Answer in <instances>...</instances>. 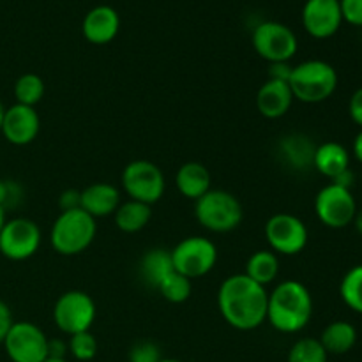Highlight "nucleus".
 <instances>
[{"label":"nucleus","instance_id":"ddd939ff","mask_svg":"<svg viewBox=\"0 0 362 362\" xmlns=\"http://www.w3.org/2000/svg\"><path fill=\"white\" fill-rule=\"evenodd\" d=\"M41 246V230L32 219H6L0 230V253L13 262L34 257Z\"/></svg>","mask_w":362,"mask_h":362},{"label":"nucleus","instance_id":"9b49d317","mask_svg":"<svg viewBox=\"0 0 362 362\" xmlns=\"http://www.w3.org/2000/svg\"><path fill=\"white\" fill-rule=\"evenodd\" d=\"M308 226L297 216L278 212L265 223V239L276 255L293 257L308 246Z\"/></svg>","mask_w":362,"mask_h":362},{"label":"nucleus","instance_id":"7c9ffc66","mask_svg":"<svg viewBox=\"0 0 362 362\" xmlns=\"http://www.w3.org/2000/svg\"><path fill=\"white\" fill-rule=\"evenodd\" d=\"M23 200V189L16 180L0 179V209L7 212L9 209H14Z\"/></svg>","mask_w":362,"mask_h":362},{"label":"nucleus","instance_id":"f257e3e1","mask_svg":"<svg viewBox=\"0 0 362 362\" xmlns=\"http://www.w3.org/2000/svg\"><path fill=\"white\" fill-rule=\"evenodd\" d=\"M269 292L246 274H233L221 283L218 308L230 327L253 331L267 320Z\"/></svg>","mask_w":362,"mask_h":362},{"label":"nucleus","instance_id":"c756f323","mask_svg":"<svg viewBox=\"0 0 362 362\" xmlns=\"http://www.w3.org/2000/svg\"><path fill=\"white\" fill-rule=\"evenodd\" d=\"M67 349H69V354L76 361L88 362L94 359L95 354H98V341H95L94 334L90 331L78 332V334L69 336Z\"/></svg>","mask_w":362,"mask_h":362},{"label":"nucleus","instance_id":"412c9836","mask_svg":"<svg viewBox=\"0 0 362 362\" xmlns=\"http://www.w3.org/2000/svg\"><path fill=\"white\" fill-rule=\"evenodd\" d=\"M313 168L327 179H336L350 168V154L338 141H325L315 151Z\"/></svg>","mask_w":362,"mask_h":362},{"label":"nucleus","instance_id":"a878e982","mask_svg":"<svg viewBox=\"0 0 362 362\" xmlns=\"http://www.w3.org/2000/svg\"><path fill=\"white\" fill-rule=\"evenodd\" d=\"M42 95H45V81L39 74L25 73L14 83V98L18 105L34 108L37 103H41Z\"/></svg>","mask_w":362,"mask_h":362},{"label":"nucleus","instance_id":"4be33fe9","mask_svg":"<svg viewBox=\"0 0 362 362\" xmlns=\"http://www.w3.org/2000/svg\"><path fill=\"white\" fill-rule=\"evenodd\" d=\"M320 343L329 356L349 354L357 343V329L345 320L331 322L322 332Z\"/></svg>","mask_w":362,"mask_h":362},{"label":"nucleus","instance_id":"f704fd0d","mask_svg":"<svg viewBox=\"0 0 362 362\" xmlns=\"http://www.w3.org/2000/svg\"><path fill=\"white\" fill-rule=\"evenodd\" d=\"M292 69H293V66H290V62L269 64V78H267V80L285 81V83H288L290 74H292Z\"/></svg>","mask_w":362,"mask_h":362},{"label":"nucleus","instance_id":"9d476101","mask_svg":"<svg viewBox=\"0 0 362 362\" xmlns=\"http://www.w3.org/2000/svg\"><path fill=\"white\" fill-rule=\"evenodd\" d=\"M357 212V202L352 191L327 184L315 198V214L322 225L332 230H341L352 225Z\"/></svg>","mask_w":362,"mask_h":362},{"label":"nucleus","instance_id":"2f4dec72","mask_svg":"<svg viewBox=\"0 0 362 362\" xmlns=\"http://www.w3.org/2000/svg\"><path fill=\"white\" fill-rule=\"evenodd\" d=\"M161 359V349L152 341L134 343L129 350V362H159Z\"/></svg>","mask_w":362,"mask_h":362},{"label":"nucleus","instance_id":"e433bc0d","mask_svg":"<svg viewBox=\"0 0 362 362\" xmlns=\"http://www.w3.org/2000/svg\"><path fill=\"white\" fill-rule=\"evenodd\" d=\"M13 324L14 320H13V313H11L9 306L0 299V343H4V339H6L7 332H9V329L13 327Z\"/></svg>","mask_w":362,"mask_h":362},{"label":"nucleus","instance_id":"c9c22d12","mask_svg":"<svg viewBox=\"0 0 362 362\" xmlns=\"http://www.w3.org/2000/svg\"><path fill=\"white\" fill-rule=\"evenodd\" d=\"M349 113H350V119H352L354 122H356L362 129V87L357 88V90L352 94V98H350Z\"/></svg>","mask_w":362,"mask_h":362},{"label":"nucleus","instance_id":"b1692460","mask_svg":"<svg viewBox=\"0 0 362 362\" xmlns=\"http://www.w3.org/2000/svg\"><path fill=\"white\" fill-rule=\"evenodd\" d=\"M244 274L262 286L271 285V283L276 281V278H278L279 274L278 255L271 250L255 251V253L247 258Z\"/></svg>","mask_w":362,"mask_h":362},{"label":"nucleus","instance_id":"4c0bfd02","mask_svg":"<svg viewBox=\"0 0 362 362\" xmlns=\"http://www.w3.org/2000/svg\"><path fill=\"white\" fill-rule=\"evenodd\" d=\"M67 352H69V349H67V341H64V339H49L48 338V357H55V359H66Z\"/></svg>","mask_w":362,"mask_h":362},{"label":"nucleus","instance_id":"c03bdc74","mask_svg":"<svg viewBox=\"0 0 362 362\" xmlns=\"http://www.w3.org/2000/svg\"><path fill=\"white\" fill-rule=\"evenodd\" d=\"M42 362H67L66 359H55V357H46Z\"/></svg>","mask_w":362,"mask_h":362},{"label":"nucleus","instance_id":"79ce46f5","mask_svg":"<svg viewBox=\"0 0 362 362\" xmlns=\"http://www.w3.org/2000/svg\"><path fill=\"white\" fill-rule=\"evenodd\" d=\"M4 113H6V106L2 105V101H0V127H2V120H4Z\"/></svg>","mask_w":362,"mask_h":362},{"label":"nucleus","instance_id":"f3484780","mask_svg":"<svg viewBox=\"0 0 362 362\" xmlns=\"http://www.w3.org/2000/svg\"><path fill=\"white\" fill-rule=\"evenodd\" d=\"M120 204V191L113 184L94 182L81 191L80 207L94 219L115 214Z\"/></svg>","mask_w":362,"mask_h":362},{"label":"nucleus","instance_id":"f03ea898","mask_svg":"<svg viewBox=\"0 0 362 362\" xmlns=\"http://www.w3.org/2000/svg\"><path fill=\"white\" fill-rule=\"evenodd\" d=\"M313 317V297L297 279L281 281L267 300V322L283 334L300 332Z\"/></svg>","mask_w":362,"mask_h":362},{"label":"nucleus","instance_id":"a19ab883","mask_svg":"<svg viewBox=\"0 0 362 362\" xmlns=\"http://www.w3.org/2000/svg\"><path fill=\"white\" fill-rule=\"evenodd\" d=\"M354 226H356L357 233L362 237V209H357L356 218H354Z\"/></svg>","mask_w":362,"mask_h":362},{"label":"nucleus","instance_id":"39448f33","mask_svg":"<svg viewBox=\"0 0 362 362\" xmlns=\"http://www.w3.org/2000/svg\"><path fill=\"white\" fill-rule=\"evenodd\" d=\"M194 216L205 230L228 233L243 221V205L235 194L223 189H211L194 202Z\"/></svg>","mask_w":362,"mask_h":362},{"label":"nucleus","instance_id":"2eb2a0df","mask_svg":"<svg viewBox=\"0 0 362 362\" xmlns=\"http://www.w3.org/2000/svg\"><path fill=\"white\" fill-rule=\"evenodd\" d=\"M39 129H41V119L35 108L18 105V103L6 108L0 133L9 144L18 145V147L32 144L37 138Z\"/></svg>","mask_w":362,"mask_h":362},{"label":"nucleus","instance_id":"58836bf2","mask_svg":"<svg viewBox=\"0 0 362 362\" xmlns=\"http://www.w3.org/2000/svg\"><path fill=\"white\" fill-rule=\"evenodd\" d=\"M354 179H356V177H354V172L349 168V170H345V172H343V173H339V175L336 177V179H332L331 184H336V186L345 187V189L352 191Z\"/></svg>","mask_w":362,"mask_h":362},{"label":"nucleus","instance_id":"6ab92c4d","mask_svg":"<svg viewBox=\"0 0 362 362\" xmlns=\"http://www.w3.org/2000/svg\"><path fill=\"white\" fill-rule=\"evenodd\" d=\"M279 158L290 166V168L297 170V172H304V170L313 168V158H315V144L311 138L306 134L292 133L286 134L279 140Z\"/></svg>","mask_w":362,"mask_h":362},{"label":"nucleus","instance_id":"72a5a7b5","mask_svg":"<svg viewBox=\"0 0 362 362\" xmlns=\"http://www.w3.org/2000/svg\"><path fill=\"white\" fill-rule=\"evenodd\" d=\"M81 191L78 189H66L60 193L59 197V207L60 212L74 211V209H81Z\"/></svg>","mask_w":362,"mask_h":362},{"label":"nucleus","instance_id":"20e7f679","mask_svg":"<svg viewBox=\"0 0 362 362\" xmlns=\"http://www.w3.org/2000/svg\"><path fill=\"white\" fill-rule=\"evenodd\" d=\"M98 225L95 219L83 209L60 212L49 232V243L53 250L64 257L80 255L94 243Z\"/></svg>","mask_w":362,"mask_h":362},{"label":"nucleus","instance_id":"5701e85b","mask_svg":"<svg viewBox=\"0 0 362 362\" xmlns=\"http://www.w3.org/2000/svg\"><path fill=\"white\" fill-rule=\"evenodd\" d=\"M172 271H175V269H173L172 253L163 250V247L148 250L140 260L141 279H144L151 288H158L159 283H161Z\"/></svg>","mask_w":362,"mask_h":362},{"label":"nucleus","instance_id":"dca6fc26","mask_svg":"<svg viewBox=\"0 0 362 362\" xmlns=\"http://www.w3.org/2000/svg\"><path fill=\"white\" fill-rule=\"evenodd\" d=\"M120 28V18L113 7L95 6L85 14L81 21L83 37L92 45H108L117 37Z\"/></svg>","mask_w":362,"mask_h":362},{"label":"nucleus","instance_id":"7ed1b4c3","mask_svg":"<svg viewBox=\"0 0 362 362\" xmlns=\"http://www.w3.org/2000/svg\"><path fill=\"white\" fill-rule=\"evenodd\" d=\"M288 85L293 99L317 105L334 94L338 88V73L325 60H306L293 66Z\"/></svg>","mask_w":362,"mask_h":362},{"label":"nucleus","instance_id":"aec40b11","mask_svg":"<svg viewBox=\"0 0 362 362\" xmlns=\"http://www.w3.org/2000/svg\"><path fill=\"white\" fill-rule=\"evenodd\" d=\"M175 186L182 197L197 202L198 198H202L207 191L212 189L211 172L202 163H184L175 173Z\"/></svg>","mask_w":362,"mask_h":362},{"label":"nucleus","instance_id":"c85d7f7f","mask_svg":"<svg viewBox=\"0 0 362 362\" xmlns=\"http://www.w3.org/2000/svg\"><path fill=\"white\" fill-rule=\"evenodd\" d=\"M329 354L322 346L320 339L303 338L290 349L286 362H327Z\"/></svg>","mask_w":362,"mask_h":362},{"label":"nucleus","instance_id":"cd10ccee","mask_svg":"<svg viewBox=\"0 0 362 362\" xmlns=\"http://www.w3.org/2000/svg\"><path fill=\"white\" fill-rule=\"evenodd\" d=\"M339 296L350 310L362 315V264L352 267L343 276Z\"/></svg>","mask_w":362,"mask_h":362},{"label":"nucleus","instance_id":"37998d69","mask_svg":"<svg viewBox=\"0 0 362 362\" xmlns=\"http://www.w3.org/2000/svg\"><path fill=\"white\" fill-rule=\"evenodd\" d=\"M4 223H6V212H4L2 209H0V230H2Z\"/></svg>","mask_w":362,"mask_h":362},{"label":"nucleus","instance_id":"473e14b6","mask_svg":"<svg viewBox=\"0 0 362 362\" xmlns=\"http://www.w3.org/2000/svg\"><path fill=\"white\" fill-rule=\"evenodd\" d=\"M343 21L356 27H362V0H339Z\"/></svg>","mask_w":362,"mask_h":362},{"label":"nucleus","instance_id":"1a4fd4ad","mask_svg":"<svg viewBox=\"0 0 362 362\" xmlns=\"http://www.w3.org/2000/svg\"><path fill=\"white\" fill-rule=\"evenodd\" d=\"M53 320L67 336L90 331L95 320V303L81 290H69L57 299L53 306Z\"/></svg>","mask_w":362,"mask_h":362},{"label":"nucleus","instance_id":"6e6552de","mask_svg":"<svg viewBox=\"0 0 362 362\" xmlns=\"http://www.w3.org/2000/svg\"><path fill=\"white\" fill-rule=\"evenodd\" d=\"M251 42L258 55L269 64L290 62L299 48L293 30L279 21H262L251 35Z\"/></svg>","mask_w":362,"mask_h":362},{"label":"nucleus","instance_id":"423d86ee","mask_svg":"<svg viewBox=\"0 0 362 362\" xmlns=\"http://www.w3.org/2000/svg\"><path fill=\"white\" fill-rule=\"evenodd\" d=\"M173 269L191 281L209 274L218 262V247L211 239L191 235L180 240L172 251Z\"/></svg>","mask_w":362,"mask_h":362},{"label":"nucleus","instance_id":"0eeeda50","mask_svg":"<svg viewBox=\"0 0 362 362\" xmlns=\"http://www.w3.org/2000/svg\"><path fill=\"white\" fill-rule=\"evenodd\" d=\"M122 187L129 200L154 205L165 194V175L156 163L147 159L131 161L122 172Z\"/></svg>","mask_w":362,"mask_h":362},{"label":"nucleus","instance_id":"bb28decb","mask_svg":"<svg viewBox=\"0 0 362 362\" xmlns=\"http://www.w3.org/2000/svg\"><path fill=\"white\" fill-rule=\"evenodd\" d=\"M159 293L163 296V299H166L172 304H180L186 303L187 299L193 293V281L186 276H182L180 272L172 271L161 283H159L158 288Z\"/></svg>","mask_w":362,"mask_h":362},{"label":"nucleus","instance_id":"393cba45","mask_svg":"<svg viewBox=\"0 0 362 362\" xmlns=\"http://www.w3.org/2000/svg\"><path fill=\"white\" fill-rule=\"evenodd\" d=\"M115 225L124 233H136L148 225L152 218V207L136 200H127L115 211Z\"/></svg>","mask_w":362,"mask_h":362},{"label":"nucleus","instance_id":"a211bd4d","mask_svg":"<svg viewBox=\"0 0 362 362\" xmlns=\"http://www.w3.org/2000/svg\"><path fill=\"white\" fill-rule=\"evenodd\" d=\"M292 103L293 94L285 81L267 80L257 92V108L265 119H279L286 115Z\"/></svg>","mask_w":362,"mask_h":362},{"label":"nucleus","instance_id":"4468645a","mask_svg":"<svg viewBox=\"0 0 362 362\" xmlns=\"http://www.w3.org/2000/svg\"><path fill=\"white\" fill-rule=\"evenodd\" d=\"M343 13L339 0H306L303 7V27L311 37L329 39L339 30Z\"/></svg>","mask_w":362,"mask_h":362},{"label":"nucleus","instance_id":"a18cd8bd","mask_svg":"<svg viewBox=\"0 0 362 362\" xmlns=\"http://www.w3.org/2000/svg\"><path fill=\"white\" fill-rule=\"evenodd\" d=\"M159 362H182V361H179V359H172V357H170V359H165V357H163L161 361Z\"/></svg>","mask_w":362,"mask_h":362},{"label":"nucleus","instance_id":"f8f14e48","mask_svg":"<svg viewBox=\"0 0 362 362\" xmlns=\"http://www.w3.org/2000/svg\"><path fill=\"white\" fill-rule=\"evenodd\" d=\"M2 345L11 362H42L48 357V338L32 322H14Z\"/></svg>","mask_w":362,"mask_h":362},{"label":"nucleus","instance_id":"ea45409f","mask_svg":"<svg viewBox=\"0 0 362 362\" xmlns=\"http://www.w3.org/2000/svg\"><path fill=\"white\" fill-rule=\"evenodd\" d=\"M354 156H356L357 161L362 165V129L356 136V140H354Z\"/></svg>","mask_w":362,"mask_h":362}]
</instances>
